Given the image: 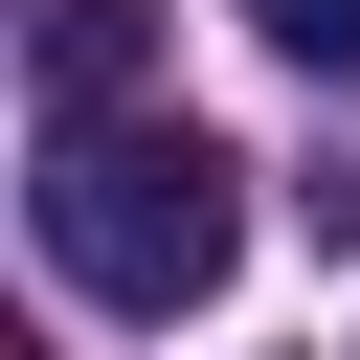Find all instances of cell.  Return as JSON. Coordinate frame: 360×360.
<instances>
[{"label": "cell", "instance_id": "obj_3", "mask_svg": "<svg viewBox=\"0 0 360 360\" xmlns=\"http://www.w3.org/2000/svg\"><path fill=\"white\" fill-rule=\"evenodd\" d=\"M270 22V68H315V90H360V0H248Z\"/></svg>", "mask_w": 360, "mask_h": 360}, {"label": "cell", "instance_id": "obj_1", "mask_svg": "<svg viewBox=\"0 0 360 360\" xmlns=\"http://www.w3.org/2000/svg\"><path fill=\"white\" fill-rule=\"evenodd\" d=\"M45 270H68L90 315H202V292L248 270V158L180 135V112H90V135H45Z\"/></svg>", "mask_w": 360, "mask_h": 360}, {"label": "cell", "instance_id": "obj_2", "mask_svg": "<svg viewBox=\"0 0 360 360\" xmlns=\"http://www.w3.org/2000/svg\"><path fill=\"white\" fill-rule=\"evenodd\" d=\"M135 68H158V22H135V0H45V135L135 112Z\"/></svg>", "mask_w": 360, "mask_h": 360}]
</instances>
